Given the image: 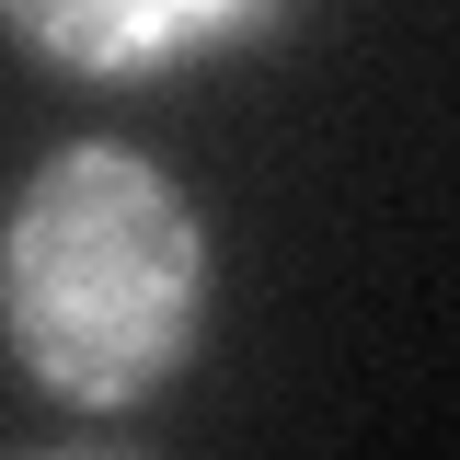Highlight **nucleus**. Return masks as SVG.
<instances>
[{"label":"nucleus","instance_id":"f257e3e1","mask_svg":"<svg viewBox=\"0 0 460 460\" xmlns=\"http://www.w3.org/2000/svg\"><path fill=\"white\" fill-rule=\"evenodd\" d=\"M208 334V230L150 150L69 138L0 208V345L35 392L138 414Z\"/></svg>","mask_w":460,"mask_h":460},{"label":"nucleus","instance_id":"f03ea898","mask_svg":"<svg viewBox=\"0 0 460 460\" xmlns=\"http://www.w3.org/2000/svg\"><path fill=\"white\" fill-rule=\"evenodd\" d=\"M288 23H299V0H0V35L81 93L219 69V58L277 47Z\"/></svg>","mask_w":460,"mask_h":460}]
</instances>
